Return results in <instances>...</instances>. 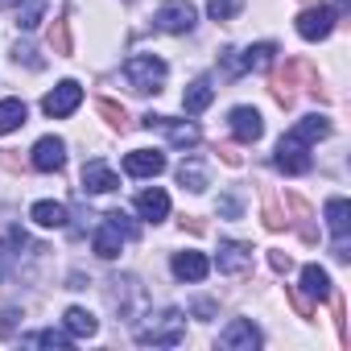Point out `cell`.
Masks as SVG:
<instances>
[{
    "label": "cell",
    "mask_w": 351,
    "mask_h": 351,
    "mask_svg": "<svg viewBox=\"0 0 351 351\" xmlns=\"http://www.w3.org/2000/svg\"><path fill=\"white\" fill-rule=\"evenodd\" d=\"M285 223H289V219L281 215V207H277V199H273V195H265V228H269V232H281Z\"/></svg>",
    "instance_id": "cell-30"
},
{
    "label": "cell",
    "mask_w": 351,
    "mask_h": 351,
    "mask_svg": "<svg viewBox=\"0 0 351 351\" xmlns=\"http://www.w3.org/2000/svg\"><path fill=\"white\" fill-rule=\"evenodd\" d=\"M62 322H66V335H71V339H91V335L99 330L95 314H91V310H83V306H71V310L62 314Z\"/></svg>",
    "instance_id": "cell-18"
},
{
    "label": "cell",
    "mask_w": 351,
    "mask_h": 351,
    "mask_svg": "<svg viewBox=\"0 0 351 351\" xmlns=\"http://www.w3.org/2000/svg\"><path fill=\"white\" fill-rule=\"evenodd\" d=\"M29 343H38V347H71V335L66 330H38Z\"/></svg>",
    "instance_id": "cell-31"
},
{
    "label": "cell",
    "mask_w": 351,
    "mask_h": 351,
    "mask_svg": "<svg viewBox=\"0 0 351 351\" xmlns=\"http://www.w3.org/2000/svg\"><path fill=\"white\" fill-rule=\"evenodd\" d=\"M199 21V9L191 5V0H165V5L153 13V25L161 34H191Z\"/></svg>",
    "instance_id": "cell-3"
},
{
    "label": "cell",
    "mask_w": 351,
    "mask_h": 351,
    "mask_svg": "<svg viewBox=\"0 0 351 351\" xmlns=\"http://www.w3.org/2000/svg\"><path fill=\"white\" fill-rule=\"evenodd\" d=\"M277 169H285V173H306L310 169V145H302V141H293L289 132L277 141Z\"/></svg>",
    "instance_id": "cell-7"
},
{
    "label": "cell",
    "mask_w": 351,
    "mask_h": 351,
    "mask_svg": "<svg viewBox=\"0 0 351 351\" xmlns=\"http://www.w3.org/2000/svg\"><path fill=\"white\" fill-rule=\"evenodd\" d=\"M25 104L21 99H0V136H5V132H17L21 124H25Z\"/></svg>",
    "instance_id": "cell-24"
},
{
    "label": "cell",
    "mask_w": 351,
    "mask_h": 351,
    "mask_svg": "<svg viewBox=\"0 0 351 351\" xmlns=\"http://www.w3.org/2000/svg\"><path fill=\"white\" fill-rule=\"evenodd\" d=\"M252 265V248L240 240H223L219 244V273H244Z\"/></svg>",
    "instance_id": "cell-16"
},
{
    "label": "cell",
    "mask_w": 351,
    "mask_h": 351,
    "mask_svg": "<svg viewBox=\"0 0 351 351\" xmlns=\"http://www.w3.org/2000/svg\"><path fill=\"white\" fill-rule=\"evenodd\" d=\"M91 248H95L99 261H116L120 248H124V232H120L112 219H104V223L95 228V236H91Z\"/></svg>",
    "instance_id": "cell-13"
},
{
    "label": "cell",
    "mask_w": 351,
    "mask_h": 351,
    "mask_svg": "<svg viewBox=\"0 0 351 351\" xmlns=\"http://www.w3.org/2000/svg\"><path fill=\"white\" fill-rule=\"evenodd\" d=\"M79 104H83V87H79L75 79H62V83L42 99V112H46L50 120H62V116H71Z\"/></svg>",
    "instance_id": "cell-5"
},
{
    "label": "cell",
    "mask_w": 351,
    "mask_h": 351,
    "mask_svg": "<svg viewBox=\"0 0 351 351\" xmlns=\"http://www.w3.org/2000/svg\"><path fill=\"white\" fill-rule=\"evenodd\" d=\"M50 50L58 58H71V21L66 17H54V25H50Z\"/></svg>",
    "instance_id": "cell-27"
},
{
    "label": "cell",
    "mask_w": 351,
    "mask_h": 351,
    "mask_svg": "<svg viewBox=\"0 0 351 351\" xmlns=\"http://www.w3.org/2000/svg\"><path fill=\"white\" fill-rule=\"evenodd\" d=\"M169 269H173V277H178V281H203L211 273V261L203 252H173Z\"/></svg>",
    "instance_id": "cell-12"
},
{
    "label": "cell",
    "mask_w": 351,
    "mask_h": 351,
    "mask_svg": "<svg viewBox=\"0 0 351 351\" xmlns=\"http://www.w3.org/2000/svg\"><path fill=\"white\" fill-rule=\"evenodd\" d=\"M165 75H169V66H165L157 54H132V58L124 62V83H128V91H136V95H157L161 83H165Z\"/></svg>",
    "instance_id": "cell-2"
},
{
    "label": "cell",
    "mask_w": 351,
    "mask_h": 351,
    "mask_svg": "<svg viewBox=\"0 0 351 351\" xmlns=\"http://www.w3.org/2000/svg\"><path fill=\"white\" fill-rule=\"evenodd\" d=\"M161 169H165V157L157 149H132L124 157V173H132V178H157Z\"/></svg>",
    "instance_id": "cell-11"
},
{
    "label": "cell",
    "mask_w": 351,
    "mask_h": 351,
    "mask_svg": "<svg viewBox=\"0 0 351 351\" xmlns=\"http://www.w3.org/2000/svg\"><path fill=\"white\" fill-rule=\"evenodd\" d=\"M219 211H223V215H240V203H236V199H223Z\"/></svg>",
    "instance_id": "cell-38"
},
{
    "label": "cell",
    "mask_w": 351,
    "mask_h": 351,
    "mask_svg": "<svg viewBox=\"0 0 351 351\" xmlns=\"http://www.w3.org/2000/svg\"><path fill=\"white\" fill-rule=\"evenodd\" d=\"M269 265H273L277 273H289V265H293V261H289L285 252H269Z\"/></svg>",
    "instance_id": "cell-36"
},
{
    "label": "cell",
    "mask_w": 351,
    "mask_h": 351,
    "mask_svg": "<svg viewBox=\"0 0 351 351\" xmlns=\"http://www.w3.org/2000/svg\"><path fill=\"white\" fill-rule=\"evenodd\" d=\"M182 228H191V232H207V223H203V219H195V215H186V219H182Z\"/></svg>",
    "instance_id": "cell-39"
},
{
    "label": "cell",
    "mask_w": 351,
    "mask_h": 351,
    "mask_svg": "<svg viewBox=\"0 0 351 351\" xmlns=\"http://www.w3.org/2000/svg\"><path fill=\"white\" fill-rule=\"evenodd\" d=\"M219 347H228V351H256L261 347V330L248 318H236V322H228L219 330Z\"/></svg>",
    "instance_id": "cell-8"
},
{
    "label": "cell",
    "mask_w": 351,
    "mask_h": 351,
    "mask_svg": "<svg viewBox=\"0 0 351 351\" xmlns=\"http://www.w3.org/2000/svg\"><path fill=\"white\" fill-rule=\"evenodd\" d=\"M29 219L38 223V228H66V219H71V211H66V203H34V211H29Z\"/></svg>",
    "instance_id": "cell-19"
},
{
    "label": "cell",
    "mask_w": 351,
    "mask_h": 351,
    "mask_svg": "<svg viewBox=\"0 0 351 351\" xmlns=\"http://www.w3.org/2000/svg\"><path fill=\"white\" fill-rule=\"evenodd\" d=\"M13 58H17V62H25L29 71H42V58H38V50H34V46H17V50H13Z\"/></svg>",
    "instance_id": "cell-33"
},
{
    "label": "cell",
    "mask_w": 351,
    "mask_h": 351,
    "mask_svg": "<svg viewBox=\"0 0 351 351\" xmlns=\"http://www.w3.org/2000/svg\"><path fill=\"white\" fill-rule=\"evenodd\" d=\"M228 120H232V132H236L244 145H256V141L265 136V120H261V112L248 108V104H244V108H232Z\"/></svg>",
    "instance_id": "cell-10"
},
{
    "label": "cell",
    "mask_w": 351,
    "mask_h": 351,
    "mask_svg": "<svg viewBox=\"0 0 351 351\" xmlns=\"http://www.w3.org/2000/svg\"><path fill=\"white\" fill-rule=\"evenodd\" d=\"M136 211H141V219H149V223H161V219L169 215V195H165L161 186H153V191H141V195H136Z\"/></svg>",
    "instance_id": "cell-15"
},
{
    "label": "cell",
    "mask_w": 351,
    "mask_h": 351,
    "mask_svg": "<svg viewBox=\"0 0 351 351\" xmlns=\"http://www.w3.org/2000/svg\"><path fill=\"white\" fill-rule=\"evenodd\" d=\"M95 108H99V116H104V120H108L112 128H120V132L128 128V112H124V108H120L116 99H99Z\"/></svg>",
    "instance_id": "cell-28"
},
{
    "label": "cell",
    "mask_w": 351,
    "mask_h": 351,
    "mask_svg": "<svg viewBox=\"0 0 351 351\" xmlns=\"http://www.w3.org/2000/svg\"><path fill=\"white\" fill-rule=\"evenodd\" d=\"M289 136H293V141H302V145H314V141L330 136V120H326V116H318V112H310V116H302V120L289 128Z\"/></svg>",
    "instance_id": "cell-17"
},
{
    "label": "cell",
    "mask_w": 351,
    "mask_h": 351,
    "mask_svg": "<svg viewBox=\"0 0 351 351\" xmlns=\"http://www.w3.org/2000/svg\"><path fill=\"white\" fill-rule=\"evenodd\" d=\"M302 289H306L310 298L326 302V298H330V277H326V269H318V265H306V269H302Z\"/></svg>",
    "instance_id": "cell-23"
},
{
    "label": "cell",
    "mask_w": 351,
    "mask_h": 351,
    "mask_svg": "<svg viewBox=\"0 0 351 351\" xmlns=\"http://www.w3.org/2000/svg\"><path fill=\"white\" fill-rule=\"evenodd\" d=\"M116 186H120V178H116L112 165H104V161H87V165H83V191L108 195V191H116Z\"/></svg>",
    "instance_id": "cell-14"
},
{
    "label": "cell",
    "mask_w": 351,
    "mask_h": 351,
    "mask_svg": "<svg viewBox=\"0 0 351 351\" xmlns=\"http://www.w3.org/2000/svg\"><path fill=\"white\" fill-rule=\"evenodd\" d=\"M215 99V87H211V79H195L191 87H186V95H182V108L191 112V116H199V112H207V104Z\"/></svg>",
    "instance_id": "cell-20"
},
{
    "label": "cell",
    "mask_w": 351,
    "mask_h": 351,
    "mask_svg": "<svg viewBox=\"0 0 351 351\" xmlns=\"http://www.w3.org/2000/svg\"><path fill=\"white\" fill-rule=\"evenodd\" d=\"M186 339V318H182V310H173V306H165V310H157V314H149L141 326H136V343H153V347H173V343H182Z\"/></svg>",
    "instance_id": "cell-1"
},
{
    "label": "cell",
    "mask_w": 351,
    "mask_h": 351,
    "mask_svg": "<svg viewBox=\"0 0 351 351\" xmlns=\"http://www.w3.org/2000/svg\"><path fill=\"white\" fill-rule=\"evenodd\" d=\"M42 13H46V9H42V5H29V9H25V13H21V21H17V25H21V29H34V25H38V21H42Z\"/></svg>",
    "instance_id": "cell-35"
},
{
    "label": "cell",
    "mask_w": 351,
    "mask_h": 351,
    "mask_svg": "<svg viewBox=\"0 0 351 351\" xmlns=\"http://www.w3.org/2000/svg\"><path fill=\"white\" fill-rule=\"evenodd\" d=\"M326 223H330L335 240H347V232H351V203L347 199H330L326 203Z\"/></svg>",
    "instance_id": "cell-22"
},
{
    "label": "cell",
    "mask_w": 351,
    "mask_h": 351,
    "mask_svg": "<svg viewBox=\"0 0 351 351\" xmlns=\"http://www.w3.org/2000/svg\"><path fill=\"white\" fill-rule=\"evenodd\" d=\"M285 298H289V306H293V310H298L302 318H310V314H314V306H310V298H302V293H298L293 285H285Z\"/></svg>",
    "instance_id": "cell-32"
},
{
    "label": "cell",
    "mask_w": 351,
    "mask_h": 351,
    "mask_svg": "<svg viewBox=\"0 0 351 351\" xmlns=\"http://www.w3.org/2000/svg\"><path fill=\"white\" fill-rule=\"evenodd\" d=\"M240 9H244V0H207V13H211L215 21H232Z\"/></svg>",
    "instance_id": "cell-29"
},
{
    "label": "cell",
    "mask_w": 351,
    "mask_h": 351,
    "mask_svg": "<svg viewBox=\"0 0 351 351\" xmlns=\"http://www.w3.org/2000/svg\"><path fill=\"white\" fill-rule=\"evenodd\" d=\"M178 182L186 186V191H207V169H203V161H182L178 165Z\"/></svg>",
    "instance_id": "cell-26"
},
{
    "label": "cell",
    "mask_w": 351,
    "mask_h": 351,
    "mask_svg": "<svg viewBox=\"0 0 351 351\" xmlns=\"http://www.w3.org/2000/svg\"><path fill=\"white\" fill-rule=\"evenodd\" d=\"M13 5H21V0H0V9H13Z\"/></svg>",
    "instance_id": "cell-40"
},
{
    "label": "cell",
    "mask_w": 351,
    "mask_h": 351,
    "mask_svg": "<svg viewBox=\"0 0 351 351\" xmlns=\"http://www.w3.org/2000/svg\"><path fill=\"white\" fill-rule=\"evenodd\" d=\"M335 9H326L322 0L318 5H310V9H302L298 13V34L306 38V42H322V38H330V29H335Z\"/></svg>",
    "instance_id": "cell-4"
},
{
    "label": "cell",
    "mask_w": 351,
    "mask_h": 351,
    "mask_svg": "<svg viewBox=\"0 0 351 351\" xmlns=\"http://www.w3.org/2000/svg\"><path fill=\"white\" fill-rule=\"evenodd\" d=\"M141 124H145V128H165V136L178 145V149H195V145L203 141V132H199L191 120H169V116H153V112H149Z\"/></svg>",
    "instance_id": "cell-6"
},
{
    "label": "cell",
    "mask_w": 351,
    "mask_h": 351,
    "mask_svg": "<svg viewBox=\"0 0 351 351\" xmlns=\"http://www.w3.org/2000/svg\"><path fill=\"white\" fill-rule=\"evenodd\" d=\"M34 169H42V173H58L62 165H66V145L58 141V136H42L38 145H34Z\"/></svg>",
    "instance_id": "cell-9"
},
{
    "label": "cell",
    "mask_w": 351,
    "mask_h": 351,
    "mask_svg": "<svg viewBox=\"0 0 351 351\" xmlns=\"http://www.w3.org/2000/svg\"><path fill=\"white\" fill-rule=\"evenodd\" d=\"M293 79H298V58L293 62H285V71H277L273 75V95H277V104H293Z\"/></svg>",
    "instance_id": "cell-25"
},
{
    "label": "cell",
    "mask_w": 351,
    "mask_h": 351,
    "mask_svg": "<svg viewBox=\"0 0 351 351\" xmlns=\"http://www.w3.org/2000/svg\"><path fill=\"white\" fill-rule=\"evenodd\" d=\"M104 219H112V223H116V228H120V232H124V240H132V236H136V228H132V223H128V215H124V211H108V215H104Z\"/></svg>",
    "instance_id": "cell-34"
},
{
    "label": "cell",
    "mask_w": 351,
    "mask_h": 351,
    "mask_svg": "<svg viewBox=\"0 0 351 351\" xmlns=\"http://www.w3.org/2000/svg\"><path fill=\"white\" fill-rule=\"evenodd\" d=\"M219 157H223V161H228V165H240V153H236V149H228V145H223V149H219Z\"/></svg>",
    "instance_id": "cell-37"
},
{
    "label": "cell",
    "mask_w": 351,
    "mask_h": 351,
    "mask_svg": "<svg viewBox=\"0 0 351 351\" xmlns=\"http://www.w3.org/2000/svg\"><path fill=\"white\" fill-rule=\"evenodd\" d=\"M273 58H277V46L273 42H256V46H248L240 54V71H265V66H273Z\"/></svg>",
    "instance_id": "cell-21"
}]
</instances>
